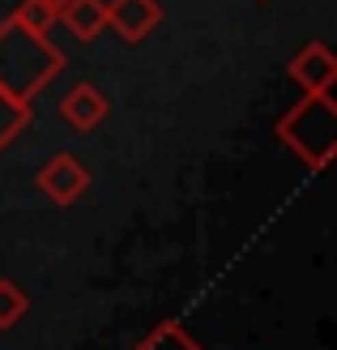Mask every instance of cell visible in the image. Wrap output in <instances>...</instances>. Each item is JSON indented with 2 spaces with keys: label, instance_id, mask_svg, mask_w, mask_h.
Instances as JSON below:
<instances>
[{
  "label": "cell",
  "instance_id": "3",
  "mask_svg": "<svg viewBox=\"0 0 337 350\" xmlns=\"http://www.w3.org/2000/svg\"><path fill=\"white\" fill-rule=\"evenodd\" d=\"M90 188V171L77 154H51L39 171V192L51 205H73L81 201V192Z\"/></svg>",
  "mask_w": 337,
  "mask_h": 350
},
{
  "label": "cell",
  "instance_id": "6",
  "mask_svg": "<svg viewBox=\"0 0 337 350\" xmlns=\"http://www.w3.org/2000/svg\"><path fill=\"white\" fill-rule=\"evenodd\" d=\"M158 22H163L158 0H107V26H116L129 43H141Z\"/></svg>",
  "mask_w": 337,
  "mask_h": 350
},
{
  "label": "cell",
  "instance_id": "12",
  "mask_svg": "<svg viewBox=\"0 0 337 350\" xmlns=\"http://www.w3.org/2000/svg\"><path fill=\"white\" fill-rule=\"evenodd\" d=\"M260 5H269V0H260Z\"/></svg>",
  "mask_w": 337,
  "mask_h": 350
},
{
  "label": "cell",
  "instance_id": "9",
  "mask_svg": "<svg viewBox=\"0 0 337 350\" xmlns=\"http://www.w3.org/2000/svg\"><path fill=\"white\" fill-rule=\"evenodd\" d=\"M34 120V111H30V103H17L13 94H5L0 90V150H5L13 137H17V129L22 124H30Z\"/></svg>",
  "mask_w": 337,
  "mask_h": 350
},
{
  "label": "cell",
  "instance_id": "11",
  "mask_svg": "<svg viewBox=\"0 0 337 350\" xmlns=\"http://www.w3.org/2000/svg\"><path fill=\"white\" fill-rule=\"evenodd\" d=\"M51 5H56V9H60V5H64V0H51Z\"/></svg>",
  "mask_w": 337,
  "mask_h": 350
},
{
  "label": "cell",
  "instance_id": "4",
  "mask_svg": "<svg viewBox=\"0 0 337 350\" xmlns=\"http://www.w3.org/2000/svg\"><path fill=\"white\" fill-rule=\"evenodd\" d=\"M286 73L295 85H304V94H321V90H333L337 81V56L329 51V43L312 39L299 56L286 64Z\"/></svg>",
  "mask_w": 337,
  "mask_h": 350
},
{
  "label": "cell",
  "instance_id": "2",
  "mask_svg": "<svg viewBox=\"0 0 337 350\" xmlns=\"http://www.w3.org/2000/svg\"><path fill=\"white\" fill-rule=\"evenodd\" d=\"M278 137L299 159H308V167H325L329 154H333V142H337V111H333L329 90L304 94V103H299L291 116H282Z\"/></svg>",
  "mask_w": 337,
  "mask_h": 350
},
{
  "label": "cell",
  "instance_id": "10",
  "mask_svg": "<svg viewBox=\"0 0 337 350\" xmlns=\"http://www.w3.org/2000/svg\"><path fill=\"white\" fill-rule=\"evenodd\" d=\"M26 312H30V295L9 278H0V329H13Z\"/></svg>",
  "mask_w": 337,
  "mask_h": 350
},
{
  "label": "cell",
  "instance_id": "1",
  "mask_svg": "<svg viewBox=\"0 0 337 350\" xmlns=\"http://www.w3.org/2000/svg\"><path fill=\"white\" fill-rule=\"evenodd\" d=\"M43 34L47 30L26 26L17 13H9V22L0 26V90L17 103H30L64 68V56H56Z\"/></svg>",
  "mask_w": 337,
  "mask_h": 350
},
{
  "label": "cell",
  "instance_id": "8",
  "mask_svg": "<svg viewBox=\"0 0 337 350\" xmlns=\"http://www.w3.org/2000/svg\"><path fill=\"white\" fill-rule=\"evenodd\" d=\"M137 350H201V346L188 338V329L180 321H167V325L150 329V334L137 342Z\"/></svg>",
  "mask_w": 337,
  "mask_h": 350
},
{
  "label": "cell",
  "instance_id": "5",
  "mask_svg": "<svg viewBox=\"0 0 337 350\" xmlns=\"http://www.w3.org/2000/svg\"><path fill=\"white\" fill-rule=\"evenodd\" d=\"M107 116H111V103H107V94H103L98 85H90V81H77L73 90L60 98V120H64L73 133H90V129H98Z\"/></svg>",
  "mask_w": 337,
  "mask_h": 350
},
{
  "label": "cell",
  "instance_id": "7",
  "mask_svg": "<svg viewBox=\"0 0 337 350\" xmlns=\"http://www.w3.org/2000/svg\"><path fill=\"white\" fill-rule=\"evenodd\" d=\"M56 17H64V26L73 30L81 43H90L107 30V0H64L56 9Z\"/></svg>",
  "mask_w": 337,
  "mask_h": 350
}]
</instances>
